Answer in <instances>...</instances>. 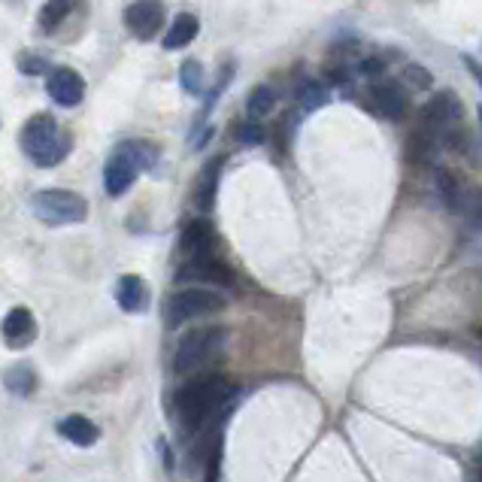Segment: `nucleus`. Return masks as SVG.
Instances as JSON below:
<instances>
[{
	"label": "nucleus",
	"mask_w": 482,
	"mask_h": 482,
	"mask_svg": "<svg viewBox=\"0 0 482 482\" xmlns=\"http://www.w3.org/2000/svg\"><path fill=\"white\" fill-rule=\"evenodd\" d=\"M234 394V385L222 376H204V380L188 382L183 392L176 394V413L183 428L197 431L204 422H210L215 413L228 406Z\"/></svg>",
	"instance_id": "obj_1"
},
{
	"label": "nucleus",
	"mask_w": 482,
	"mask_h": 482,
	"mask_svg": "<svg viewBox=\"0 0 482 482\" xmlns=\"http://www.w3.org/2000/svg\"><path fill=\"white\" fill-rule=\"evenodd\" d=\"M22 149L34 164L55 167L64 155H68L70 143L58 131V125H55V119L49 116V112H37V116L27 119L22 128Z\"/></svg>",
	"instance_id": "obj_2"
},
{
	"label": "nucleus",
	"mask_w": 482,
	"mask_h": 482,
	"mask_svg": "<svg viewBox=\"0 0 482 482\" xmlns=\"http://www.w3.org/2000/svg\"><path fill=\"white\" fill-rule=\"evenodd\" d=\"M225 328H194L179 340L173 355V371L183 376H192L204 371L206 364L215 362L225 349Z\"/></svg>",
	"instance_id": "obj_3"
},
{
	"label": "nucleus",
	"mask_w": 482,
	"mask_h": 482,
	"mask_svg": "<svg viewBox=\"0 0 482 482\" xmlns=\"http://www.w3.org/2000/svg\"><path fill=\"white\" fill-rule=\"evenodd\" d=\"M31 210L46 225H79L89 219V201L77 192H64V188L37 192L31 197Z\"/></svg>",
	"instance_id": "obj_4"
},
{
	"label": "nucleus",
	"mask_w": 482,
	"mask_h": 482,
	"mask_svg": "<svg viewBox=\"0 0 482 482\" xmlns=\"http://www.w3.org/2000/svg\"><path fill=\"white\" fill-rule=\"evenodd\" d=\"M149 164H152V155H149L146 146H140V143L119 146L116 152L110 155L107 167H103V185H107V194L121 197L131 185H134L140 170Z\"/></svg>",
	"instance_id": "obj_5"
},
{
	"label": "nucleus",
	"mask_w": 482,
	"mask_h": 482,
	"mask_svg": "<svg viewBox=\"0 0 482 482\" xmlns=\"http://www.w3.org/2000/svg\"><path fill=\"white\" fill-rule=\"evenodd\" d=\"M225 309V298L210 288H183L167 300V321L170 325H183L188 319L213 316Z\"/></svg>",
	"instance_id": "obj_6"
},
{
	"label": "nucleus",
	"mask_w": 482,
	"mask_h": 482,
	"mask_svg": "<svg viewBox=\"0 0 482 482\" xmlns=\"http://www.w3.org/2000/svg\"><path fill=\"white\" fill-rule=\"evenodd\" d=\"M422 121H424V128H428L434 137H437V134L446 137L449 131H456L458 121H461V100H458V94L449 91V89L437 91L428 103H424Z\"/></svg>",
	"instance_id": "obj_7"
},
{
	"label": "nucleus",
	"mask_w": 482,
	"mask_h": 482,
	"mask_svg": "<svg viewBox=\"0 0 482 482\" xmlns=\"http://www.w3.org/2000/svg\"><path fill=\"white\" fill-rule=\"evenodd\" d=\"M164 25V0H134L125 9V27L137 40H155Z\"/></svg>",
	"instance_id": "obj_8"
},
{
	"label": "nucleus",
	"mask_w": 482,
	"mask_h": 482,
	"mask_svg": "<svg viewBox=\"0 0 482 482\" xmlns=\"http://www.w3.org/2000/svg\"><path fill=\"white\" fill-rule=\"evenodd\" d=\"M179 282H206V286L231 288L234 273L228 264H222L215 255H201V258H185L183 270L176 273Z\"/></svg>",
	"instance_id": "obj_9"
},
{
	"label": "nucleus",
	"mask_w": 482,
	"mask_h": 482,
	"mask_svg": "<svg viewBox=\"0 0 482 482\" xmlns=\"http://www.w3.org/2000/svg\"><path fill=\"white\" fill-rule=\"evenodd\" d=\"M46 91H49V98L58 103V107H77L85 94V82L77 70L58 68L49 73V79H46Z\"/></svg>",
	"instance_id": "obj_10"
},
{
	"label": "nucleus",
	"mask_w": 482,
	"mask_h": 482,
	"mask_svg": "<svg viewBox=\"0 0 482 482\" xmlns=\"http://www.w3.org/2000/svg\"><path fill=\"white\" fill-rule=\"evenodd\" d=\"M0 334H4V340H6L9 349H25V346H31L34 337H37V321H34V316H31V309H27V307L9 309L6 319H4V325H0Z\"/></svg>",
	"instance_id": "obj_11"
},
{
	"label": "nucleus",
	"mask_w": 482,
	"mask_h": 482,
	"mask_svg": "<svg viewBox=\"0 0 482 482\" xmlns=\"http://www.w3.org/2000/svg\"><path fill=\"white\" fill-rule=\"evenodd\" d=\"M371 107L385 119H403L406 112V91L401 82H373L371 85Z\"/></svg>",
	"instance_id": "obj_12"
},
{
	"label": "nucleus",
	"mask_w": 482,
	"mask_h": 482,
	"mask_svg": "<svg viewBox=\"0 0 482 482\" xmlns=\"http://www.w3.org/2000/svg\"><path fill=\"white\" fill-rule=\"evenodd\" d=\"M215 249V231L210 222L197 219L183 231V252L185 258H201V255H213Z\"/></svg>",
	"instance_id": "obj_13"
},
{
	"label": "nucleus",
	"mask_w": 482,
	"mask_h": 482,
	"mask_svg": "<svg viewBox=\"0 0 482 482\" xmlns=\"http://www.w3.org/2000/svg\"><path fill=\"white\" fill-rule=\"evenodd\" d=\"M116 300L119 307L125 309V313H143V309L149 307V288L146 282L134 277V273H128V277L119 279L116 286Z\"/></svg>",
	"instance_id": "obj_14"
},
{
	"label": "nucleus",
	"mask_w": 482,
	"mask_h": 482,
	"mask_svg": "<svg viewBox=\"0 0 482 482\" xmlns=\"http://www.w3.org/2000/svg\"><path fill=\"white\" fill-rule=\"evenodd\" d=\"M219 173H222V158H213L210 164H204L201 176L194 185V206L206 213L215 204V192H219Z\"/></svg>",
	"instance_id": "obj_15"
},
{
	"label": "nucleus",
	"mask_w": 482,
	"mask_h": 482,
	"mask_svg": "<svg viewBox=\"0 0 482 482\" xmlns=\"http://www.w3.org/2000/svg\"><path fill=\"white\" fill-rule=\"evenodd\" d=\"M58 431H61V437H68L73 443V446H94L100 437V428L85 419V415H68V419H61Z\"/></svg>",
	"instance_id": "obj_16"
},
{
	"label": "nucleus",
	"mask_w": 482,
	"mask_h": 482,
	"mask_svg": "<svg viewBox=\"0 0 482 482\" xmlns=\"http://www.w3.org/2000/svg\"><path fill=\"white\" fill-rule=\"evenodd\" d=\"M197 31H201V22H197V16L179 13L173 18V25H170V31L164 34V49H170V52L185 49V46L197 37Z\"/></svg>",
	"instance_id": "obj_17"
},
{
	"label": "nucleus",
	"mask_w": 482,
	"mask_h": 482,
	"mask_svg": "<svg viewBox=\"0 0 482 482\" xmlns=\"http://www.w3.org/2000/svg\"><path fill=\"white\" fill-rule=\"evenodd\" d=\"M452 213H461L470 225L482 228V188L477 185H458L456 204H452Z\"/></svg>",
	"instance_id": "obj_18"
},
{
	"label": "nucleus",
	"mask_w": 482,
	"mask_h": 482,
	"mask_svg": "<svg viewBox=\"0 0 482 482\" xmlns=\"http://www.w3.org/2000/svg\"><path fill=\"white\" fill-rule=\"evenodd\" d=\"M4 385L13 394H22V398H27V394L34 392V385H37V376H34V371L27 364H13V367H6V371H4Z\"/></svg>",
	"instance_id": "obj_19"
},
{
	"label": "nucleus",
	"mask_w": 482,
	"mask_h": 482,
	"mask_svg": "<svg viewBox=\"0 0 482 482\" xmlns=\"http://www.w3.org/2000/svg\"><path fill=\"white\" fill-rule=\"evenodd\" d=\"M79 0H46L43 9H40V27L43 31H55L64 18L73 13V6H77Z\"/></svg>",
	"instance_id": "obj_20"
},
{
	"label": "nucleus",
	"mask_w": 482,
	"mask_h": 482,
	"mask_svg": "<svg viewBox=\"0 0 482 482\" xmlns=\"http://www.w3.org/2000/svg\"><path fill=\"white\" fill-rule=\"evenodd\" d=\"M273 107H277V94H273L270 85H258V89L249 94V100H246V112H249L252 121L264 119L267 112H273Z\"/></svg>",
	"instance_id": "obj_21"
},
{
	"label": "nucleus",
	"mask_w": 482,
	"mask_h": 482,
	"mask_svg": "<svg viewBox=\"0 0 482 482\" xmlns=\"http://www.w3.org/2000/svg\"><path fill=\"white\" fill-rule=\"evenodd\" d=\"M179 85L188 91V94H201L204 91V70H201V61H185L179 68Z\"/></svg>",
	"instance_id": "obj_22"
},
{
	"label": "nucleus",
	"mask_w": 482,
	"mask_h": 482,
	"mask_svg": "<svg viewBox=\"0 0 482 482\" xmlns=\"http://www.w3.org/2000/svg\"><path fill=\"white\" fill-rule=\"evenodd\" d=\"M298 100H300V107L313 110V107H321V103L328 100V91L321 89L319 82H300V89H298Z\"/></svg>",
	"instance_id": "obj_23"
},
{
	"label": "nucleus",
	"mask_w": 482,
	"mask_h": 482,
	"mask_svg": "<svg viewBox=\"0 0 482 482\" xmlns=\"http://www.w3.org/2000/svg\"><path fill=\"white\" fill-rule=\"evenodd\" d=\"M18 70L27 73V77H40V73H49V61L40 58V55H22L18 58Z\"/></svg>",
	"instance_id": "obj_24"
},
{
	"label": "nucleus",
	"mask_w": 482,
	"mask_h": 482,
	"mask_svg": "<svg viewBox=\"0 0 482 482\" xmlns=\"http://www.w3.org/2000/svg\"><path fill=\"white\" fill-rule=\"evenodd\" d=\"M237 137L246 146H258V143H264V128L258 125V121H246V125L237 128Z\"/></svg>",
	"instance_id": "obj_25"
},
{
	"label": "nucleus",
	"mask_w": 482,
	"mask_h": 482,
	"mask_svg": "<svg viewBox=\"0 0 482 482\" xmlns=\"http://www.w3.org/2000/svg\"><path fill=\"white\" fill-rule=\"evenodd\" d=\"M382 70H385V68H382L380 58H364L362 64H358V73H362V77H367V79H376Z\"/></svg>",
	"instance_id": "obj_26"
},
{
	"label": "nucleus",
	"mask_w": 482,
	"mask_h": 482,
	"mask_svg": "<svg viewBox=\"0 0 482 482\" xmlns=\"http://www.w3.org/2000/svg\"><path fill=\"white\" fill-rule=\"evenodd\" d=\"M406 79H410L413 85H422V89H428V85H431V77L422 68H415V64H413L410 70H406Z\"/></svg>",
	"instance_id": "obj_27"
},
{
	"label": "nucleus",
	"mask_w": 482,
	"mask_h": 482,
	"mask_svg": "<svg viewBox=\"0 0 482 482\" xmlns=\"http://www.w3.org/2000/svg\"><path fill=\"white\" fill-rule=\"evenodd\" d=\"M465 64H467V70H470V77L477 79V85L482 89V64L477 58H470V55H465Z\"/></svg>",
	"instance_id": "obj_28"
},
{
	"label": "nucleus",
	"mask_w": 482,
	"mask_h": 482,
	"mask_svg": "<svg viewBox=\"0 0 482 482\" xmlns=\"http://www.w3.org/2000/svg\"><path fill=\"white\" fill-rule=\"evenodd\" d=\"M479 125H482V107H479Z\"/></svg>",
	"instance_id": "obj_29"
}]
</instances>
